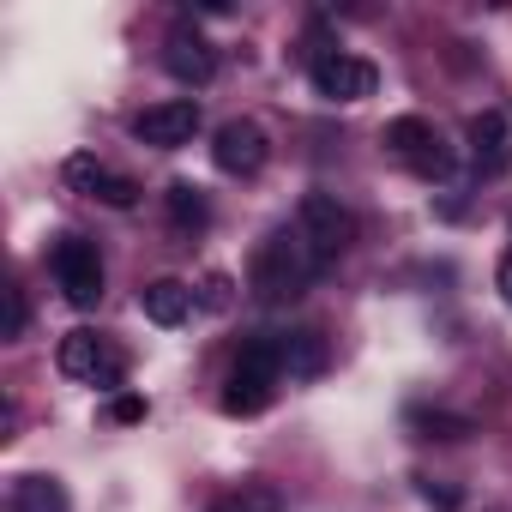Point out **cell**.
Returning <instances> with one entry per match:
<instances>
[{
	"label": "cell",
	"mask_w": 512,
	"mask_h": 512,
	"mask_svg": "<svg viewBox=\"0 0 512 512\" xmlns=\"http://www.w3.org/2000/svg\"><path fill=\"white\" fill-rule=\"evenodd\" d=\"M320 253L296 235V229H272L260 247H253V266H247V290L260 296V302H272V308H284V302H296V296H308V284L320 278Z\"/></svg>",
	"instance_id": "obj_1"
},
{
	"label": "cell",
	"mask_w": 512,
	"mask_h": 512,
	"mask_svg": "<svg viewBox=\"0 0 512 512\" xmlns=\"http://www.w3.org/2000/svg\"><path fill=\"white\" fill-rule=\"evenodd\" d=\"M278 380H284V350H278V338H247L241 356H235V368H229V380H223V410H229V416H260V410L272 404Z\"/></svg>",
	"instance_id": "obj_2"
},
{
	"label": "cell",
	"mask_w": 512,
	"mask_h": 512,
	"mask_svg": "<svg viewBox=\"0 0 512 512\" xmlns=\"http://www.w3.org/2000/svg\"><path fill=\"white\" fill-rule=\"evenodd\" d=\"M296 235L332 266L338 253L356 241V211H350L338 193H302V205H296Z\"/></svg>",
	"instance_id": "obj_3"
},
{
	"label": "cell",
	"mask_w": 512,
	"mask_h": 512,
	"mask_svg": "<svg viewBox=\"0 0 512 512\" xmlns=\"http://www.w3.org/2000/svg\"><path fill=\"white\" fill-rule=\"evenodd\" d=\"M49 272H55V284H61V296H67L73 308H97V302H103V260H97V241H85V235H55V247H49Z\"/></svg>",
	"instance_id": "obj_4"
},
{
	"label": "cell",
	"mask_w": 512,
	"mask_h": 512,
	"mask_svg": "<svg viewBox=\"0 0 512 512\" xmlns=\"http://www.w3.org/2000/svg\"><path fill=\"white\" fill-rule=\"evenodd\" d=\"M386 151L392 157H404L422 181H446L452 175V151H446V139L422 121V115H398V121H386Z\"/></svg>",
	"instance_id": "obj_5"
},
{
	"label": "cell",
	"mask_w": 512,
	"mask_h": 512,
	"mask_svg": "<svg viewBox=\"0 0 512 512\" xmlns=\"http://www.w3.org/2000/svg\"><path fill=\"white\" fill-rule=\"evenodd\" d=\"M266 157H272V145H266V127L260 121H223L217 133H211V163L223 169V175H260L266 169Z\"/></svg>",
	"instance_id": "obj_6"
},
{
	"label": "cell",
	"mask_w": 512,
	"mask_h": 512,
	"mask_svg": "<svg viewBox=\"0 0 512 512\" xmlns=\"http://www.w3.org/2000/svg\"><path fill=\"white\" fill-rule=\"evenodd\" d=\"M314 97H326V103H362V97H374V85H380V73H374V61H362V55H320L314 67Z\"/></svg>",
	"instance_id": "obj_7"
},
{
	"label": "cell",
	"mask_w": 512,
	"mask_h": 512,
	"mask_svg": "<svg viewBox=\"0 0 512 512\" xmlns=\"http://www.w3.org/2000/svg\"><path fill=\"white\" fill-rule=\"evenodd\" d=\"M193 133H199V103H193V97L151 103V109L133 121V139H139V145H151V151H181Z\"/></svg>",
	"instance_id": "obj_8"
},
{
	"label": "cell",
	"mask_w": 512,
	"mask_h": 512,
	"mask_svg": "<svg viewBox=\"0 0 512 512\" xmlns=\"http://www.w3.org/2000/svg\"><path fill=\"white\" fill-rule=\"evenodd\" d=\"M464 139H470V163H476V175H482V181H494V175H506V169H512V127H506V115H500V109L470 115Z\"/></svg>",
	"instance_id": "obj_9"
},
{
	"label": "cell",
	"mask_w": 512,
	"mask_h": 512,
	"mask_svg": "<svg viewBox=\"0 0 512 512\" xmlns=\"http://www.w3.org/2000/svg\"><path fill=\"white\" fill-rule=\"evenodd\" d=\"M163 67H169V79H181V85H211V73H217V49L199 37V31H169V43H163Z\"/></svg>",
	"instance_id": "obj_10"
},
{
	"label": "cell",
	"mask_w": 512,
	"mask_h": 512,
	"mask_svg": "<svg viewBox=\"0 0 512 512\" xmlns=\"http://www.w3.org/2000/svg\"><path fill=\"white\" fill-rule=\"evenodd\" d=\"M109 356H115V350H109L91 326L67 332V338H61V350H55L61 374H67V380H91V386H97V374H103V362H109Z\"/></svg>",
	"instance_id": "obj_11"
},
{
	"label": "cell",
	"mask_w": 512,
	"mask_h": 512,
	"mask_svg": "<svg viewBox=\"0 0 512 512\" xmlns=\"http://www.w3.org/2000/svg\"><path fill=\"white\" fill-rule=\"evenodd\" d=\"M193 302H199V296H193L181 278H157V284L139 290V308H145L151 326H181V320L193 314Z\"/></svg>",
	"instance_id": "obj_12"
},
{
	"label": "cell",
	"mask_w": 512,
	"mask_h": 512,
	"mask_svg": "<svg viewBox=\"0 0 512 512\" xmlns=\"http://www.w3.org/2000/svg\"><path fill=\"white\" fill-rule=\"evenodd\" d=\"M278 350H284V374H290V380L326 374V338H320V332H284Z\"/></svg>",
	"instance_id": "obj_13"
},
{
	"label": "cell",
	"mask_w": 512,
	"mask_h": 512,
	"mask_svg": "<svg viewBox=\"0 0 512 512\" xmlns=\"http://www.w3.org/2000/svg\"><path fill=\"white\" fill-rule=\"evenodd\" d=\"M163 211H169V223H175L181 235H199V229L211 223V205H205V193H199L193 181H169V193H163Z\"/></svg>",
	"instance_id": "obj_14"
},
{
	"label": "cell",
	"mask_w": 512,
	"mask_h": 512,
	"mask_svg": "<svg viewBox=\"0 0 512 512\" xmlns=\"http://www.w3.org/2000/svg\"><path fill=\"white\" fill-rule=\"evenodd\" d=\"M13 512H73V500H67V488L55 482V476H19L13 482Z\"/></svg>",
	"instance_id": "obj_15"
},
{
	"label": "cell",
	"mask_w": 512,
	"mask_h": 512,
	"mask_svg": "<svg viewBox=\"0 0 512 512\" xmlns=\"http://www.w3.org/2000/svg\"><path fill=\"white\" fill-rule=\"evenodd\" d=\"M410 428H416L422 440H470V434H476V422L458 416V410H410Z\"/></svg>",
	"instance_id": "obj_16"
},
{
	"label": "cell",
	"mask_w": 512,
	"mask_h": 512,
	"mask_svg": "<svg viewBox=\"0 0 512 512\" xmlns=\"http://www.w3.org/2000/svg\"><path fill=\"white\" fill-rule=\"evenodd\" d=\"M211 512H284V494H278L272 482H260V476H253V482H241L235 494H223Z\"/></svg>",
	"instance_id": "obj_17"
},
{
	"label": "cell",
	"mask_w": 512,
	"mask_h": 512,
	"mask_svg": "<svg viewBox=\"0 0 512 512\" xmlns=\"http://www.w3.org/2000/svg\"><path fill=\"white\" fill-rule=\"evenodd\" d=\"M103 175H109V169H103V163H97L91 151H73V157L61 163V181H67L73 193H91V199H97V187H103Z\"/></svg>",
	"instance_id": "obj_18"
},
{
	"label": "cell",
	"mask_w": 512,
	"mask_h": 512,
	"mask_svg": "<svg viewBox=\"0 0 512 512\" xmlns=\"http://www.w3.org/2000/svg\"><path fill=\"white\" fill-rule=\"evenodd\" d=\"M97 199H103V205H115V211H127V205H139V181H133V175H121V169H109V175H103V187H97Z\"/></svg>",
	"instance_id": "obj_19"
},
{
	"label": "cell",
	"mask_w": 512,
	"mask_h": 512,
	"mask_svg": "<svg viewBox=\"0 0 512 512\" xmlns=\"http://www.w3.org/2000/svg\"><path fill=\"white\" fill-rule=\"evenodd\" d=\"M193 296H199V308H211V314H223V308H229V302H235V284H229V278H223V272H205V278H199V290H193Z\"/></svg>",
	"instance_id": "obj_20"
},
{
	"label": "cell",
	"mask_w": 512,
	"mask_h": 512,
	"mask_svg": "<svg viewBox=\"0 0 512 512\" xmlns=\"http://www.w3.org/2000/svg\"><path fill=\"white\" fill-rule=\"evenodd\" d=\"M109 422H121V428L145 422V398H139V392H115V398H109Z\"/></svg>",
	"instance_id": "obj_21"
},
{
	"label": "cell",
	"mask_w": 512,
	"mask_h": 512,
	"mask_svg": "<svg viewBox=\"0 0 512 512\" xmlns=\"http://www.w3.org/2000/svg\"><path fill=\"white\" fill-rule=\"evenodd\" d=\"M25 326H31V302H25V290H7V332L0 338H25Z\"/></svg>",
	"instance_id": "obj_22"
},
{
	"label": "cell",
	"mask_w": 512,
	"mask_h": 512,
	"mask_svg": "<svg viewBox=\"0 0 512 512\" xmlns=\"http://www.w3.org/2000/svg\"><path fill=\"white\" fill-rule=\"evenodd\" d=\"M422 500H434V506H458V494H452V488H434V482H422Z\"/></svg>",
	"instance_id": "obj_23"
},
{
	"label": "cell",
	"mask_w": 512,
	"mask_h": 512,
	"mask_svg": "<svg viewBox=\"0 0 512 512\" xmlns=\"http://www.w3.org/2000/svg\"><path fill=\"white\" fill-rule=\"evenodd\" d=\"M494 284H500V296L512 302V253H506V260H500V272H494Z\"/></svg>",
	"instance_id": "obj_24"
}]
</instances>
